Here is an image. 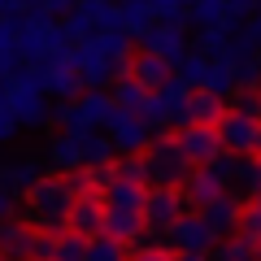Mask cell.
Here are the masks:
<instances>
[{"instance_id":"1","label":"cell","mask_w":261,"mask_h":261,"mask_svg":"<svg viewBox=\"0 0 261 261\" xmlns=\"http://www.w3.org/2000/svg\"><path fill=\"white\" fill-rule=\"evenodd\" d=\"M87 187V170L83 174H44L39 183H31L22 192V222L39 235H65L70 231V209Z\"/></svg>"},{"instance_id":"2","label":"cell","mask_w":261,"mask_h":261,"mask_svg":"<svg viewBox=\"0 0 261 261\" xmlns=\"http://www.w3.org/2000/svg\"><path fill=\"white\" fill-rule=\"evenodd\" d=\"M218 140H222V152H231V157H257L261 152V96L240 92L235 105H226L222 122H218Z\"/></svg>"},{"instance_id":"3","label":"cell","mask_w":261,"mask_h":261,"mask_svg":"<svg viewBox=\"0 0 261 261\" xmlns=\"http://www.w3.org/2000/svg\"><path fill=\"white\" fill-rule=\"evenodd\" d=\"M144 161H148V187H183L187 174L196 170L178 135H152V144L144 148Z\"/></svg>"},{"instance_id":"4","label":"cell","mask_w":261,"mask_h":261,"mask_svg":"<svg viewBox=\"0 0 261 261\" xmlns=\"http://www.w3.org/2000/svg\"><path fill=\"white\" fill-rule=\"evenodd\" d=\"M70 35H65V27H57L53 18H44V13H35V18L22 22V57L27 61H39V65H53V61H65V53H70Z\"/></svg>"},{"instance_id":"5","label":"cell","mask_w":261,"mask_h":261,"mask_svg":"<svg viewBox=\"0 0 261 261\" xmlns=\"http://www.w3.org/2000/svg\"><path fill=\"white\" fill-rule=\"evenodd\" d=\"M113 109H118V105H113L109 92H100V87H87L79 100H65L61 109L53 113V118L61 122L65 130H105V122H109Z\"/></svg>"},{"instance_id":"6","label":"cell","mask_w":261,"mask_h":261,"mask_svg":"<svg viewBox=\"0 0 261 261\" xmlns=\"http://www.w3.org/2000/svg\"><path fill=\"white\" fill-rule=\"evenodd\" d=\"M5 100H9L18 126H39V122L48 118L44 87H39L35 74H9V79H5Z\"/></svg>"},{"instance_id":"7","label":"cell","mask_w":261,"mask_h":261,"mask_svg":"<svg viewBox=\"0 0 261 261\" xmlns=\"http://www.w3.org/2000/svg\"><path fill=\"white\" fill-rule=\"evenodd\" d=\"M187 209H192V205H187L183 187H148V200H144V222H148V235H152V240H161V235H166L170 226L187 214Z\"/></svg>"},{"instance_id":"8","label":"cell","mask_w":261,"mask_h":261,"mask_svg":"<svg viewBox=\"0 0 261 261\" xmlns=\"http://www.w3.org/2000/svg\"><path fill=\"white\" fill-rule=\"evenodd\" d=\"M105 135L118 148V157H135V152H144L152 144V130L144 126L140 113H130V109H113L109 122H105Z\"/></svg>"},{"instance_id":"9","label":"cell","mask_w":261,"mask_h":261,"mask_svg":"<svg viewBox=\"0 0 261 261\" xmlns=\"http://www.w3.org/2000/svg\"><path fill=\"white\" fill-rule=\"evenodd\" d=\"M152 244H166L170 252H209L218 240H214V231L205 226V218L196 214V209H187V214L178 218L161 240H152Z\"/></svg>"},{"instance_id":"10","label":"cell","mask_w":261,"mask_h":261,"mask_svg":"<svg viewBox=\"0 0 261 261\" xmlns=\"http://www.w3.org/2000/svg\"><path fill=\"white\" fill-rule=\"evenodd\" d=\"M196 214L205 218V226L214 231V240L222 244V240H235V235H240V214H244V200H235L231 192H222V196H214L209 205H200Z\"/></svg>"},{"instance_id":"11","label":"cell","mask_w":261,"mask_h":261,"mask_svg":"<svg viewBox=\"0 0 261 261\" xmlns=\"http://www.w3.org/2000/svg\"><path fill=\"white\" fill-rule=\"evenodd\" d=\"M122 74L135 79L144 92H161V87L174 79V65H170L166 57H157V53H148V48H140V53H130V61H126V70H122Z\"/></svg>"},{"instance_id":"12","label":"cell","mask_w":261,"mask_h":261,"mask_svg":"<svg viewBox=\"0 0 261 261\" xmlns=\"http://www.w3.org/2000/svg\"><path fill=\"white\" fill-rule=\"evenodd\" d=\"M174 135H178V144H183V152H187L192 166H214V161L222 157L218 126H196V122H187V126H178Z\"/></svg>"},{"instance_id":"13","label":"cell","mask_w":261,"mask_h":261,"mask_svg":"<svg viewBox=\"0 0 261 261\" xmlns=\"http://www.w3.org/2000/svg\"><path fill=\"white\" fill-rule=\"evenodd\" d=\"M48 170L53 174H83V130H61L48 140Z\"/></svg>"},{"instance_id":"14","label":"cell","mask_w":261,"mask_h":261,"mask_svg":"<svg viewBox=\"0 0 261 261\" xmlns=\"http://www.w3.org/2000/svg\"><path fill=\"white\" fill-rule=\"evenodd\" d=\"M70 57V53H65ZM35 79H39V87L44 92H53V96H65V100H79L83 96V74H79L70 61H53V65H44V70H35Z\"/></svg>"},{"instance_id":"15","label":"cell","mask_w":261,"mask_h":261,"mask_svg":"<svg viewBox=\"0 0 261 261\" xmlns=\"http://www.w3.org/2000/svg\"><path fill=\"white\" fill-rule=\"evenodd\" d=\"M70 231L83 235V240L105 235V200H100V192H83L74 200V209H70Z\"/></svg>"},{"instance_id":"16","label":"cell","mask_w":261,"mask_h":261,"mask_svg":"<svg viewBox=\"0 0 261 261\" xmlns=\"http://www.w3.org/2000/svg\"><path fill=\"white\" fill-rule=\"evenodd\" d=\"M31 248H35V231L22 218L0 222V261H31Z\"/></svg>"},{"instance_id":"17","label":"cell","mask_w":261,"mask_h":261,"mask_svg":"<svg viewBox=\"0 0 261 261\" xmlns=\"http://www.w3.org/2000/svg\"><path fill=\"white\" fill-rule=\"evenodd\" d=\"M118 166V161H113ZM105 209H122V214H144V200H148V187L144 183H126V178H113L109 187H100Z\"/></svg>"},{"instance_id":"18","label":"cell","mask_w":261,"mask_h":261,"mask_svg":"<svg viewBox=\"0 0 261 261\" xmlns=\"http://www.w3.org/2000/svg\"><path fill=\"white\" fill-rule=\"evenodd\" d=\"M118 22L126 35H148L152 27H157V5L152 0H118Z\"/></svg>"},{"instance_id":"19","label":"cell","mask_w":261,"mask_h":261,"mask_svg":"<svg viewBox=\"0 0 261 261\" xmlns=\"http://www.w3.org/2000/svg\"><path fill=\"white\" fill-rule=\"evenodd\" d=\"M105 235H113V240H122L126 248H135V244L148 235V222H144V214H122V209H105Z\"/></svg>"},{"instance_id":"20","label":"cell","mask_w":261,"mask_h":261,"mask_svg":"<svg viewBox=\"0 0 261 261\" xmlns=\"http://www.w3.org/2000/svg\"><path fill=\"white\" fill-rule=\"evenodd\" d=\"M144 48L157 53V57H166L170 65H178V61L187 57V53H183V27H166V22H157V27L144 35Z\"/></svg>"},{"instance_id":"21","label":"cell","mask_w":261,"mask_h":261,"mask_svg":"<svg viewBox=\"0 0 261 261\" xmlns=\"http://www.w3.org/2000/svg\"><path fill=\"white\" fill-rule=\"evenodd\" d=\"M222 192H226L222 178H218L209 166H196L192 174H187V183H183V196H187V205H192V209L209 205V200H214V196H222Z\"/></svg>"},{"instance_id":"22","label":"cell","mask_w":261,"mask_h":261,"mask_svg":"<svg viewBox=\"0 0 261 261\" xmlns=\"http://www.w3.org/2000/svg\"><path fill=\"white\" fill-rule=\"evenodd\" d=\"M226 113V96H214V92H192V105H187V122L196 126H218ZM183 122V126H187Z\"/></svg>"},{"instance_id":"23","label":"cell","mask_w":261,"mask_h":261,"mask_svg":"<svg viewBox=\"0 0 261 261\" xmlns=\"http://www.w3.org/2000/svg\"><path fill=\"white\" fill-rule=\"evenodd\" d=\"M226 192H231L235 200H257L261 196V157H240V170H235V178H231Z\"/></svg>"},{"instance_id":"24","label":"cell","mask_w":261,"mask_h":261,"mask_svg":"<svg viewBox=\"0 0 261 261\" xmlns=\"http://www.w3.org/2000/svg\"><path fill=\"white\" fill-rule=\"evenodd\" d=\"M44 178V170H39V161H31V157H18V161H5L0 166V183L5 187H13V192H27L31 183H39Z\"/></svg>"},{"instance_id":"25","label":"cell","mask_w":261,"mask_h":261,"mask_svg":"<svg viewBox=\"0 0 261 261\" xmlns=\"http://www.w3.org/2000/svg\"><path fill=\"white\" fill-rule=\"evenodd\" d=\"M192 22L200 31H209V27H231V18H226V0H192Z\"/></svg>"},{"instance_id":"26","label":"cell","mask_w":261,"mask_h":261,"mask_svg":"<svg viewBox=\"0 0 261 261\" xmlns=\"http://www.w3.org/2000/svg\"><path fill=\"white\" fill-rule=\"evenodd\" d=\"M83 261H130V248L122 240H113V235H96V240H87Z\"/></svg>"},{"instance_id":"27","label":"cell","mask_w":261,"mask_h":261,"mask_svg":"<svg viewBox=\"0 0 261 261\" xmlns=\"http://www.w3.org/2000/svg\"><path fill=\"white\" fill-rule=\"evenodd\" d=\"M109 96H113V105H118V109H130V113H140V105L148 100L152 92H144V87L135 83V79H126V74H122L118 83H113V92H109Z\"/></svg>"},{"instance_id":"28","label":"cell","mask_w":261,"mask_h":261,"mask_svg":"<svg viewBox=\"0 0 261 261\" xmlns=\"http://www.w3.org/2000/svg\"><path fill=\"white\" fill-rule=\"evenodd\" d=\"M240 240L252 244L261 252V196L257 200H244V214H240Z\"/></svg>"},{"instance_id":"29","label":"cell","mask_w":261,"mask_h":261,"mask_svg":"<svg viewBox=\"0 0 261 261\" xmlns=\"http://www.w3.org/2000/svg\"><path fill=\"white\" fill-rule=\"evenodd\" d=\"M209 257H214V261H261V252L252 248V244H244L240 235H235V240L214 244V248H209Z\"/></svg>"},{"instance_id":"30","label":"cell","mask_w":261,"mask_h":261,"mask_svg":"<svg viewBox=\"0 0 261 261\" xmlns=\"http://www.w3.org/2000/svg\"><path fill=\"white\" fill-rule=\"evenodd\" d=\"M83 257H87V240L83 235H74V231L57 235V261H83Z\"/></svg>"},{"instance_id":"31","label":"cell","mask_w":261,"mask_h":261,"mask_svg":"<svg viewBox=\"0 0 261 261\" xmlns=\"http://www.w3.org/2000/svg\"><path fill=\"white\" fill-rule=\"evenodd\" d=\"M118 178L148 187V161H144V152H135V157H118Z\"/></svg>"},{"instance_id":"32","label":"cell","mask_w":261,"mask_h":261,"mask_svg":"<svg viewBox=\"0 0 261 261\" xmlns=\"http://www.w3.org/2000/svg\"><path fill=\"white\" fill-rule=\"evenodd\" d=\"M130 261H174V252L166 244H140V248H130Z\"/></svg>"},{"instance_id":"33","label":"cell","mask_w":261,"mask_h":261,"mask_svg":"<svg viewBox=\"0 0 261 261\" xmlns=\"http://www.w3.org/2000/svg\"><path fill=\"white\" fill-rule=\"evenodd\" d=\"M13 214H22V196L13 192V187H5V183H0V222H9Z\"/></svg>"},{"instance_id":"34","label":"cell","mask_w":261,"mask_h":261,"mask_svg":"<svg viewBox=\"0 0 261 261\" xmlns=\"http://www.w3.org/2000/svg\"><path fill=\"white\" fill-rule=\"evenodd\" d=\"M174 261H209V252H174Z\"/></svg>"},{"instance_id":"35","label":"cell","mask_w":261,"mask_h":261,"mask_svg":"<svg viewBox=\"0 0 261 261\" xmlns=\"http://www.w3.org/2000/svg\"><path fill=\"white\" fill-rule=\"evenodd\" d=\"M252 61H257V79H261V53H257V57H252Z\"/></svg>"},{"instance_id":"36","label":"cell","mask_w":261,"mask_h":261,"mask_svg":"<svg viewBox=\"0 0 261 261\" xmlns=\"http://www.w3.org/2000/svg\"><path fill=\"white\" fill-rule=\"evenodd\" d=\"M257 157H261V152H257Z\"/></svg>"}]
</instances>
